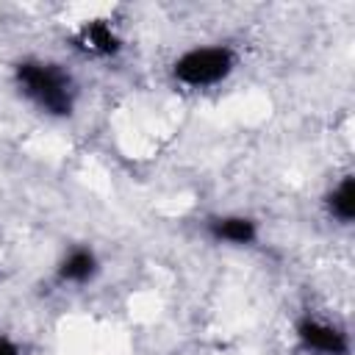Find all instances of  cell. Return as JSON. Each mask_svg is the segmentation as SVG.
Wrapping results in <instances>:
<instances>
[{"instance_id": "8992f818", "label": "cell", "mask_w": 355, "mask_h": 355, "mask_svg": "<svg viewBox=\"0 0 355 355\" xmlns=\"http://www.w3.org/2000/svg\"><path fill=\"white\" fill-rule=\"evenodd\" d=\"M211 236L227 244H250L255 239V222L247 216H219L211 222Z\"/></svg>"}, {"instance_id": "7a4b0ae2", "label": "cell", "mask_w": 355, "mask_h": 355, "mask_svg": "<svg viewBox=\"0 0 355 355\" xmlns=\"http://www.w3.org/2000/svg\"><path fill=\"white\" fill-rule=\"evenodd\" d=\"M233 64H236V58H233L230 47H222V44L194 47L175 61L172 72L186 86H211V83H219L222 78H227Z\"/></svg>"}, {"instance_id": "277c9868", "label": "cell", "mask_w": 355, "mask_h": 355, "mask_svg": "<svg viewBox=\"0 0 355 355\" xmlns=\"http://www.w3.org/2000/svg\"><path fill=\"white\" fill-rule=\"evenodd\" d=\"M78 47L80 50H86V53H92V55H114V53H119V36L111 31V25L108 22H103V19H94V22H86L83 28H80V33H78Z\"/></svg>"}, {"instance_id": "5b68a950", "label": "cell", "mask_w": 355, "mask_h": 355, "mask_svg": "<svg viewBox=\"0 0 355 355\" xmlns=\"http://www.w3.org/2000/svg\"><path fill=\"white\" fill-rule=\"evenodd\" d=\"M97 272V258L92 250L86 247H75L64 255V261L58 263V277L67 283H86L92 280Z\"/></svg>"}, {"instance_id": "ba28073f", "label": "cell", "mask_w": 355, "mask_h": 355, "mask_svg": "<svg viewBox=\"0 0 355 355\" xmlns=\"http://www.w3.org/2000/svg\"><path fill=\"white\" fill-rule=\"evenodd\" d=\"M0 355H19V347L11 338H0Z\"/></svg>"}, {"instance_id": "52a82bcc", "label": "cell", "mask_w": 355, "mask_h": 355, "mask_svg": "<svg viewBox=\"0 0 355 355\" xmlns=\"http://www.w3.org/2000/svg\"><path fill=\"white\" fill-rule=\"evenodd\" d=\"M327 208H330V214H333L338 222H344V225H349V222L355 219V178L347 175V178L330 191Z\"/></svg>"}, {"instance_id": "6da1fadb", "label": "cell", "mask_w": 355, "mask_h": 355, "mask_svg": "<svg viewBox=\"0 0 355 355\" xmlns=\"http://www.w3.org/2000/svg\"><path fill=\"white\" fill-rule=\"evenodd\" d=\"M19 92L50 116H69L75 108L72 78L50 61H22L14 69Z\"/></svg>"}, {"instance_id": "3957f363", "label": "cell", "mask_w": 355, "mask_h": 355, "mask_svg": "<svg viewBox=\"0 0 355 355\" xmlns=\"http://www.w3.org/2000/svg\"><path fill=\"white\" fill-rule=\"evenodd\" d=\"M297 338L305 349L319 352V355H347L349 352L347 336L338 327H330L316 319H302L297 324Z\"/></svg>"}]
</instances>
